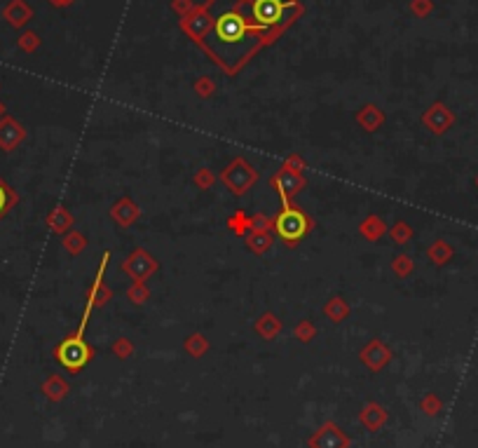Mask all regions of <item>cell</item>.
I'll return each mask as SVG.
<instances>
[{
	"label": "cell",
	"mask_w": 478,
	"mask_h": 448,
	"mask_svg": "<svg viewBox=\"0 0 478 448\" xmlns=\"http://www.w3.org/2000/svg\"><path fill=\"white\" fill-rule=\"evenodd\" d=\"M246 10L265 45H270L291 24L303 17L305 7L301 0H246Z\"/></svg>",
	"instance_id": "obj_2"
},
{
	"label": "cell",
	"mask_w": 478,
	"mask_h": 448,
	"mask_svg": "<svg viewBox=\"0 0 478 448\" xmlns=\"http://www.w3.org/2000/svg\"><path fill=\"white\" fill-rule=\"evenodd\" d=\"M181 28L228 75H237L265 47L246 0H207L181 17Z\"/></svg>",
	"instance_id": "obj_1"
},
{
	"label": "cell",
	"mask_w": 478,
	"mask_h": 448,
	"mask_svg": "<svg viewBox=\"0 0 478 448\" xmlns=\"http://www.w3.org/2000/svg\"><path fill=\"white\" fill-rule=\"evenodd\" d=\"M50 3H52L54 7H66V5H71V3H76V0H50Z\"/></svg>",
	"instance_id": "obj_12"
},
{
	"label": "cell",
	"mask_w": 478,
	"mask_h": 448,
	"mask_svg": "<svg viewBox=\"0 0 478 448\" xmlns=\"http://www.w3.org/2000/svg\"><path fill=\"white\" fill-rule=\"evenodd\" d=\"M14 130H19V125L12 123V120L0 123V146H3V148H10V146H14V143L21 139V137H12L10 132H14Z\"/></svg>",
	"instance_id": "obj_9"
},
{
	"label": "cell",
	"mask_w": 478,
	"mask_h": 448,
	"mask_svg": "<svg viewBox=\"0 0 478 448\" xmlns=\"http://www.w3.org/2000/svg\"><path fill=\"white\" fill-rule=\"evenodd\" d=\"M412 10L417 14H427L432 10V0H415V3H412Z\"/></svg>",
	"instance_id": "obj_11"
},
{
	"label": "cell",
	"mask_w": 478,
	"mask_h": 448,
	"mask_svg": "<svg viewBox=\"0 0 478 448\" xmlns=\"http://www.w3.org/2000/svg\"><path fill=\"white\" fill-rule=\"evenodd\" d=\"M36 45H38V36H36V33H24V36L19 38V47H21V50L31 52Z\"/></svg>",
	"instance_id": "obj_10"
},
{
	"label": "cell",
	"mask_w": 478,
	"mask_h": 448,
	"mask_svg": "<svg viewBox=\"0 0 478 448\" xmlns=\"http://www.w3.org/2000/svg\"><path fill=\"white\" fill-rule=\"evenodd\" d=\"M425 123L432 125L436 130V134H441L445 127L452 125V113L443 106V103H436V106H432V110L425 115Z\"/></svg>",
	"instance_id": "obj_7"
},
{
	"label": "cell",
	"mask_w": 478,
	"mask_h": 448,
	"mask_svg": "<svg viewBox=\"0 0 478 448\" xmlns=\"http://www.w3.org/2000/svg\"><path fill=\"white\" fill-rule=\"evenodd\" d=\"M3 17L7 19V24H10V26L21 28L24 24H26L31 17H33V12H31V7L24 3V0H12V3L3 10Z\"/></svg>",
	"instance_id": "obj_5"
},
{
	"label": "cell",
	"mask_w": 478,
	"mask_h": 448,
	"mask_svg": "<svg viewBox=\"0 0 478 448\" xmlns=\"http://www.w3.org/2000/svg\"><path fill=\"white\" fill-rule=\"evenodd\" d=\"M14 202H17V195H14L12 188L7 186L3 179H0V219H3V216L12 209Z\"/></svg>",
	"instance_id": "obj_8"
},
{
	"label": "cell",
	"mask_w": 478,
	"mask_h": 448,
	"mask_svg": "<svg viewBox=\"0 0 478 448\" xmlns=\"http://www.w3.org/2000/svg\"><path fill=\"white\" fill-rule=\"evenodd\" d=\"M310 444H312V448H345L347 439L340 434V429L336 425H326L317 434V439H312Z\"/></svg>",
	"instance_id": "obj_6"
},
{
	"label": "cell",
	"mask_w": 478,
	"mask_h": 448,
	"mask_svg": "<svg viewBox=\"0 0 478 448\" xmlns=\"http://www.w3.org/2000/svg\"><path fill=\"white\" fill-rule=\"evenodd\" d=\"M92 308H94V301H92V296H89L85 315H83V322H80L78 331L73 335H68V338H63L59 345H56V350H54L56 362H59L66 371L85 369V366L89 364V359L94 357V350L85 343V329H87L89 315H92Z\"/></svg>",
	"instance_id": "obj_3"
},
{
	"label": "cell",
	"mask_w": 478,
	"mask_h": 448,
	"mask_svg": "<svg viewBox=\"0 0 478 448\" xmlns=\"http://www.w3.org/2000/svg\"><path fill=\"white\" fill-rule=\"evenodd\" d=\"M279 197H281V212L277 216V221H274V230H277V235L284 239V242L296 244L310 233L312 223L307 219L305 212H301L298 207L289 202L286 193H279Z\"/></svg>",
	"instance_id": "obj_4"
}]
</instances>
